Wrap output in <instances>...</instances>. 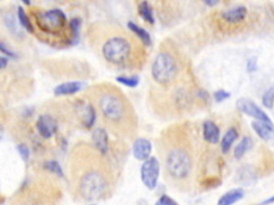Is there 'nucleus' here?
Listing matches in <instances>:
<instances>
[{
  "instance_id": "nucleus-26",
  "label": "nucleus",
  "mask_w": 274,
  "mask_h": 205,
  "mask_svg": "<svg viewBox=\"0 0 274 205\" xmlns=\"http://www.w3.org/2000/svg\"><path fill=\"white\" fill-rule=\"evenodd\" d=\"M45 168L51 171L53 173H55V174H57L58 176H63V171H62V168L61 166L55 160H51V162H47L45 164Z\"/></svg>"
},
{
  "instance_id": "nucleus-2",
  "label": "nucleus",
  "mask_w": 274,
  "mask_h": 205,
  "mask_svg": "<svg viewBox=\"0 0 274 205\" xmlns=\"http://www.w3.org/2000/svg\"><path fill=\"white\" fill-rule=\"evenodd\" d=\"M93 100L107 128L123 138L136 135L139 121L135 109L121 90L112 84H100L94 89Z\"/></svg>"
},
{
  "instance_id": "nucleus-33",
  "label": "nucleus",
  "mask_w": 274,
  "mask_h": 205,
  "mask_svg": "<svg viewBox=\"0 0 274 205\" xmlns=\"http://www.w3.org/2000/svg\"><path fill=\"white\" fill-rule=\"evenodd\" d=\"M273 203H274V196H270V198H268V199H265L259 205H270V204H273Z\"/></svg>"
},
{
  "instance_id": "nucleus-21",
  "label": "nucleus",
  "mask_w": 274,
  "mask_h": 205,
  "mask_svg": "<svg viewBox=\"0 0 274 205\" xmlns=\"http://www.w3.org/2000/svg\"><path fill=\"white\" fill-rule=\"evenodd\" d=\"M253 146V141L251 137L245 136L242 140L240 141L238 146L235 148V158L236 160H241L244 156V154L248 151L249 148Z\"/></svg>"
},
{
  "instance_id": "nucleus-19",
  "label": "nucleus",
  "mask_w": 274,
  "mask_h": 205,
  "mask_svg": "<svg viewBox=\"0 0 274 205\" xmlns=\"http://www.w3.org/2000/svg\"><path fill=\"white\" fill-rule=\"evenodd\" d=\"M127 27L128 29L131 30V32L139 38V40L146 46H149L151 44V36L148 34V31L145 30L144 28H142L141 26L137 25V24L133 22H127Z\"/></svg>"
},
{
  "instance_id": "nucleus-28",
  "label": "nucleus",
  "mask_w": 274,
  "mask_h": 205,
  "mask_svg": "<svg viewBox=\"0 0 274 205\" xmlns=\"http://www.w3.org/2000/svg\"><path fill=\"white\" fill-rule=\"evenodd\" d=\"M230 98V94L226 91H223V90H220V91H216L214 93V100L216 102H222L223 100H227Z\"/></svg>"
},
{
  "instance_id": "nucleus-8",
  "label": "nucleus",
  "mask_w": 274,
  "mask_h": 205,
  "mask_svg": "<svg viewBox=\"0 0 274 205\" xmlns=\"http://www.w3.org/2000/svg\"><path fill=\"white\" fill-rule=\"evenodd\" d=\"M247 15L248 12L244 6H235L220 14L219 25L226 26L228 28L238 27L244 22V20L247 18Z\"/></svg>"
},
{
  "instance_id": "nucleus-11",
  "label": "nucleus",
  "mask_w": 274,
  "mask_h": 205,
  "mask_svg": "<svg viewBox=\"0 0 274 205\" xmlns=\"http://www.w3.org/2000/svg\"><path fill=\"white\" fill-rule=\"evenodd\" d=\"M77 116L86 128H91L96 118L94 105L91 102H78Z\"/></svg>"
},
{
  "instance_id": "nucleus-13",
  "label": "nucleus",
  "mask_w": 274,
  "mask_h": 205,
  "mask_svg": "<svg viewBox=\"0 0 274 205\" xmlns=\"http://www.w3.org/2000/svg\"><path fill=\"white\" fill-rule=\"evenodd\" d=\"M93 144L100 154L105 155L108 151V135L104 128H96L92 134Z\"/></svg>"
},
{
  "instance_id": "nucleus-15",
  "label": "nucleus",
  "mask_w": 274,
  "mask_h": 205,
  "mask_svg": "<svg viewBox=\"0 0 274 205\" xmlns=\"http://www.w3.org/2000/svg\"><path fill=\"white\" fill-rule=\"evenodd\" d=\"M84 88V82H63L55 88L54 92L57 96H71L79 92Z\"/></svg>"
},
{
  "instance_id": "nucleus-9",
  "label": "nucleus",
  "mask_w": 274,
  "mask_h": 205,
  "mask_svg": "<svg viewBox=\"0 0 274 205\" xmlns=\"http://www.w3.org/2000/svg\"><path fill=\"white\" fill-rule=\"evenodd\" d=\"M237 109L239 112H241L242 114L252 116L254 119H256L258 122H261L265 125L269 126H274L272 121L270 120V118L268 116V114H265L263 110H261V108H259L257 106L254 102H252L251 100L248 98H239L236 102Z\"/></svg>"
},
{
  "instance_id": "nucleus-18",
  "label": "nucleus",
  "mask_w": 274,
  "mask_h": 205,
  "mask_svg": "<svg viewBox=\"0 0 274 205\" xmlns=\"http://www.w3.org/2000/svg\"><path fill=\"white\" fill-rule=\"evenodd\" d=\"M257 178L255 171L249 167V166H244L238 170L237 174V182L242 185H252Z\"/></svg>"
},
{
  "instance_id": "nucleus-17",
  "label": "nucleus",
  "mask_w": 274,
  "mask_h": 205,
  "mask_svg": "<svg viewBox=\"0 0 274 205\" xmlns=\"http://www.w3.org/2000/svg\"><path fill=\"white\" fill-rule=\"evenodd\" d=\"M252 128L255 132L264 141H272L274 139V126L265 125L261 122H252Z\"/></svg>"
},
{
  "instance_id": "nucleus-27",
  "label": "nucleus",
  "mask_w": 274,
  "mask_h": 205,
  "mask_svg": "<svg viewBox=\"0 0 274 205\" xmlns=\"http://www.w3.org/2000/svg\"><path fill=\"white\" fill-rule=\"evenodd\" d=\"M18 151H19L21 157H22V158H23L24 160L27 162V160H29L30 151H29V148H28L27 146H25V144H19V146H18Z\"/></svg>"
},
{
  "instance_id": "nucleus-31",
  "label": "nucleus",
  "mask_w": 274,
  "mask_h": 205,
  "mask_svg": "<svg viewBox=\"0 0 274 205\" xmlns=\"http://www.w3.org/2000/svg\"><path fill=\"white\" fill-rule=\"evenodd\" d=\"M247 70L248 72H254L257 70V60L256 58H251L247 61Z\"/></svg>"
},
{
  "instance_id": "nucleus-24",
  "label": "nucleus",
  "mask_w": 274,
  "mask_h": 205,
  "mask_svg": "<svg viewBox=\"0 0 274 205\" xmlns=\"http://www.w3.org/2000/svg\"><path fill=\"white\" fill-rule=\"evenodd\" d=\"M117 82L128 88H135L140 84L139 76H119L117 77Z\"/></svg>"
},
{
  "instance_id": "nucleus-14",
  "label": "nucleus",
  "mask_w": 274,
  "mask_h": 205,
  "mask_svg": "<svg viewBox=\"0 0 274 205\" xmlns=\"http://www.w3.org/2000/svg\"><path fill=\"white\" fill-rule=\"evenodd\" d=\"M203 136L207 142L216 144L220 140V128L214 122L206 121L203 125Z\"/></svg>"
},
{
  "instance_id": "nucleus-10",
  "label": "nucleus",
  "mask_w": 274,
  "mask_h": 205,
  "mask_svg": "<svg viewBox=\"0 0 274 205\" xmlns=\"http://www.w3.org/2000/svg\"><path fill=\"white\" fill-rule=\"evenodd\" d=\"M37 130L43 138H52L58 130V123L50 114H42L37 121Z\"/></svg>"
},
{
  "instance_id": "nucleus-16",
  "label": "nucleus",
  "mask_w": 274,
  "mask_h": 205,
  "mask_svg": "<svg viewBox=\"0 0 274 205\" xmlns=\"http://www.w3.org/2000/svg\"><path fill=\"white\" fill-rule=\"evenodd\" d=\"M244 194H245L242 188L231 189V190L227 192L221 196V199L217 201L216 205H232L239 202L240 200H242Z\"/></svg>"
},
{
  "instance_id": "nucleus-7",
  "label": "nucleus",
  "mask_w": 274,
  "mask_h": 205,
  "mask_svg": "<svg viewBox=\"0 0 274 205\" xmlns=\"http://www.w3.org/2000/svg\"><path fill=\"white\" fill-rule=\"evenodd\" d=\"M161 164L156 157H149L145 160L141 168V178L144 185L150 190H153L158 185V180L160 176Z\"/></svg>"
},
{
  "instance_id": "nucleus-5",
  "label": "nucleus",
  "mask_w": 274,
  "mask_h": 205,
  "mask_svg": "<svg viewBox=\"0 0 274 205\" xmlns=\"http://www.w3.org/2000/svg\"><path fill=\"white\" fill-rule=\"evenodd\" d=\"M183 70L182 61L175 52L162 50L153 60L151 76L158 86L168 89L179 82Z\"/></svg>"
},
{
  "instance_id": "nucleus-12",
  "label": "nucleus",
  "mask_w": 274,
  "mask_h": 205,
  "mask_svg": "<svg viewBox=\"0 0 274 205\" xmlns=\"http://www.w3.org/2000/svg\"><path fill=\"white\" fill-rule=\"evenodd\" d=\"M152 151V146L149 140L137 138L133 144V155L139 160H147Z\"/></svg>"
},
{
  "instance_id": "nucleus-23",
  "label": "nucleus",
  "mask_w": 274,
  "mask_h": 205,
  "mask_svg": "<svg viewBox=\"0 0 274 205\" xmlns=\"http://www.w3.org/2000/svg\"><path fill=\"white\" fill-rule=\"evenodd\" d=\"M18 18L20 20L21 25L25 28L29 32H35V28H34V24L31 22L28 14L26 13V11L24 10V8L20 6L18 10Z\"/></svg>"
},
{
  "instance_id": "nucleus-1",
  "label": "nucleus",
  "mask_w": 274,
  "mask_h": 205,
  "mask_svg": "<svg viewBox=\"0 0 274 205\" xmlns=\"http://www.w3.org/2000/svg\"><path fill=\"white\" fill-rule=\"evenodd\" d=\"M158 151L164 164L166 182L179 189L189 188L194 169L191 135L182 124L169 126L158 140Z\"/></svg>"
},
{
  "instance_id": "nucleus-3",
  "label": "nucleus",
  "mask_w": 274,
  "mask_h": 205,
  "mask_svg": "<svg viewBox=\"0 0 274 205\" xmlns=\"http://www.w3.org/2000/svg\"><path fill=\"white\" fill-rule=\"evenodd\" d=\"M101 52L110 64L127 70H141L146 61L145 45L132 32L114 29L104 40Z\"/></svg>"
},
{
  "instance_id": "nucleus-25",
  "label": "nucleus",
  "mask_w": 274,
  "mask_h": 205,
  "mask_svg": "<svg viewBox=\"0 0 274 205\" xmlns=\"http://www.w3.org/2000/svg\"><path fill=\"white\" fill-rule=\"evenodd\" d=\"M262 105L268 108L272 109L274 105V86H271L267 91L263 93L262 96Z\"/></svg>"
},
{
  "instance_id": "nucleus-20",
  "label": "nucleus",
  "mask_w": 274,
  "mask_h": 205,
  "mask_svg": "<svg viewBox=\"0 0 274 205\" xmlns=\"http://www.w3.org/2000/svg\"><path fill=\"white\" fill-rule=\"evenodd\" d=\"M238 136H239L238 130L235 128H230L226 132H225L221 142V150L224 154H227L229 152L232 144L237 140Z\"/></svg>"
},
{
  "instance_id": "nucleus-34",
  "label": "nucleus",
  "mask_w": 274,
  "mask_h": 205,
  "mask_svg": "<svg viewBox=\"0 0 274 205\" xmlns=\"http://www.w3.org/2000/svg\"><path fill=\"white\" fill-rule=\"evenodd\" d=\"M205 4L207 6H213L215 4H219V2H216V0H210V2H209V0H207V2H205Z\"/></svg>"
},
{
  "instance_id": "nucleus-6",
  "label": "nucleus",
  "mask_w": 274,
  "mask_h": 205,
  "mask_svg": "<svg viewBox=\"0 0 274 205\" xmlns=\"http://www.w3.org/2000/svg\"><path fill=\"white\" fill-rule=\"evenodd\" d=\"M36 25L43 34L47 36L59 38L66 32L68 20L64 13L59 9H52L47 11L37 10L34 12Z\"/></svg>"
},
{
  "instance_id": "nucleus-32",
  "label": "nucleus",
  "mask_w": 274,
  "mask_h": 205,
  "mask_svg": "<svg viewBox=\"0 0 274 205\" xmlns=\"http://www.w3.org/2000/svg\"><path fill=\"white\" fill-rule=\"evenodd\" d=\"M8 62H9V60H8V58L0 56V70L5 68L8 66Z\"/></svg>"
},
{
  "instance_id": "nucleus-30",
  "label": "nucleus",
  "mask_w": 274,
  "mask_h": 205,
  "mask_svg": "<svg viewBox=\"0 0 274 205\" xmlns=\"http://www.w3.org/2000/svg\"><path fill=\"white\" fill-rule=\"evenodd\" d=\"M0 52H3L4 54H7L8 57H10V58H15L16 57V54L11 50H8L6 44L3 43V42H0Z\"/></svg>"
},
{
  "instance_id": "nucleus-35",
  "label": "nucleus",
  "mask_w": 274,
  "mask_h": 205,
  "mask_svg": "<svg viewBox=\"0 0 274 205\" xmlns=\"http://www.w3.org/2000/svg\"><path fill=\"white\" fill-rule=\"evenodd\" d=\"M90 205H96V204H90Z\"/></svg>"
},
{
  "instance_id": "nucleus-29",
  "label": "nucleus",
  "mask_w": 274,
  "mask_h": 205,
  "mask_svg": "<svg viewBox=\"0 0 274 205\" xmlns=\"http://www.w3.org/2000/svg\"><path fill=\"white\" fill-rule=\"evenodd\" d=\"M159 200H160L161 202H162L163 205H178V203H177L175 200H173V199L171 198V196H166V194H164V196H161V198H160Z\"/></svg>"
},
{
  "instance_id": "nucleus-22",
  "label": "nucleus",
  "mask_w": 274,
  "mask_h": 205,
  "mask_svg": "<svg viewBox=\"0 0 274 205\" xmlns=\"http://www.w3.org/2000/svg\"><path fill=\"white\" fill-rule=\"evenodd\" d=\"M139 12L141 14V16L147 22L151 24V25L155 24V16H153L152 6L148 2H142L139 4Z\"/></svg>"
},
{
  "instance_id": "nucleus-4",
  "label": "nucleus",
  "mask_w": 274,
  "mask_h": 205,
  "mask_svg": "<svg viewBox=\"0 0 274 205\" xmlns=\"http://www.w3.org/2000/svg\"><path fill=\"white\" fill-rule=\"evenodd\" d=\"M112 187V178L106 164L101 160L87 170L79 180L78 190L86 201L101 200L107 196Z\"/></svg>"
}]
</instances>
